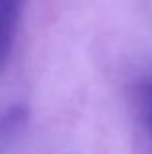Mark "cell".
Returning a JSON list of instances; mask_svg holds the SVG:
<instances>
[{
  "instance_id": "1",
  "label": "cell",
  "mask_w": 152,
  "mask_h": 154,
  "mask_svg": "<svg viewBox=\"0 0 152 154\" xmlns=\"http://www.w3.org/2000/svg\"><path fill=\"white\" fill-rule=\"evenodd\" d=\"M23 0H0V70L6 66L18 35Z\"/></svg>"
},
{
  "instance_id": "2",
  "label": "cell",
  "mask_w": 152,
  "mask_h": 154,
  "mask_svg": "<svg viewBox=\"0 0 152 154\" xmlns=\"http://www.w3.org/2000/svg\"><path fill=\"white\" fill-rule=\"evenodd\" d=\"M135 109L142 137L152 152V70L144 72L135 86Z\"/></svg>"
}]
</instances>
